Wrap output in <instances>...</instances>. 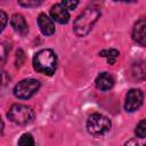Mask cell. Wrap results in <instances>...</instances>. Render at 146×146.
<instances>
[{
    "label": "cell",
    "mask_w": 146,
    "mask_h": 146,
    "mask_svg": "<svg viewBox=\"0 0 146 146\" xmlns=\"http://www.w3.org/2000/svg\"><path fill=\"white\" fill-rule=\"evenodd\" d=\"M102 13L98 8H87L84 9L73 22V31L78 36H86L94 27Z\"/></svg>",
    "instance_id": "cell-1"
},
{
    "label": "cell",
    "mask_w": 146,
    "mask_h": 146,
    "mask_svg": "<svg viewBox=\"0 0 146 146\" xmlns=\"http://www.w3.org/2000/svg\"><path fill=\"white\" fill-rule=\"evenodd\" d=\"M57 56L51 49H42L33 57V67L36 72L46 75H52L57 70Z\"/></svg>",
    "instance_id": "cell-2"
},
{
    "label": "cell",
    "mask_w": 146,
    "mask_h": 146,
    "mask_svg": "<svg viewBox=\"0 0 146 146\" xmlns=\"http://www.w3.org/2000/svg\"><path fill=\"white\" fill-rule=\"evenodd\" d=\"M7 116L9 121H11L15 124L26 125L34 120V111L30 106L23 104H14L9 108Z\"/></svg>",
    "instance_id": "cell-3"
},
{
    "label": "cell",
    "mask_w": 146,
    "mask_h": 146,
    "mask_svg": "<svg viewBox=\"0 0 146 146\" xmlns=\"http://www.w3.org/2000/svg\"><path fill=\"white\" fill-rule=\"evenodd\" d=\"M112 123L110 119L100 113L91 114L87 120V130L90 135L95 137H99L110 131Z\"/></svg>",
    "instance_id": "cell-4"
},
{
    "label": "cell",
    "mask_w": 146,
    "mask_h": 146,
    "mask_svg": "<svg viewBox=\"0 0 146 146\" xmlns=\"http://www.w3.org/2000/svg\"><path fill=\"white\" fill-rule=\"evenodd\" d=\"M40 88V82L35 79H25L19 81L14 88V95L19 99H29Z\"/></svg>",
    "instance_id": "cell-5"
},
{
    "label": "cell",
    "mask_w": 146,
    "mask_h": 146,
    "mask_svg": "<svg viewBox=\"0 0 146 146\" xmlns=\"http://www.w3.org/2000/svg\"><path fill=\"white\" fill-rule=\"evenodd\" d=\"M144 100L143 91L139 89H130L125 95V103L124 108L127 112H135L137 111Z\"/></svg>",
    "instance_id": "cell-6"
},
{
    "label": "cell",
    "mask_w": 146,
    "mask_h": 146,
    "mask_svg": "<svg viewBox=\"0 0 146 146\" xmlns=\"http://www.w3.org/2000/svg\"><path fill=\"white\" fill-rule=\"evenodd\" d=\"M132 39L140 46L146 44V22L144 18L136 22L132 30Z\"/></svg>",
    "instance_id": "cell-7"
},
{
    "label": "cell",
    "mask_w": 146,
    "mask_h": 146,
    "mask_svg": "<svg viewBox=\"0 0 146 146\" xmlns=\"http://www.w3.org/2000/svg\"><path fill=\"white\" fill-rule=\"evenodd\" d=\"M50 15H51V18L59 24H66L70 21L68 10L65 9L60 3H55L50 8Z\"/></svg>",
    "instance_id": "cell-8"
},
{
    "label": "cell",
    "mask_w": 146,
    "mask_h": 146,
    "mask_svg": "<svg viewBox=\"0 0 146 146\" xmlns=\"http://www.w3.org/2000/svg\"><path fill=\"white\" fill-rule=\"evenodd\" d=\"M38 25L42 34L44 35H51L55 33V24L51 18H49L46 14H40L38 16Z\"/></svg>",
    "instance_id": "cell-9"
},
{
    "label": "cell",
    "mask_w": 146,
    "mask_h": 146,
    "mask_svg": "<svg viewBox=\"0 0 146 146\" xmlns=\"http://www.w3.org/2000/svg\"><path fill=\"white\" fill-rule=\"evenodd\" d=\"M10 25L11 27L19 34L22 35H25L29 31V26H27V23L24 18L23 15L21 14H14L10 18Z\"/></svg>",
    "instance_id": "cell-10"
},
{
    "label": "cell",
    "mask_w": 146,
    "mask_h": 146,
    "mask_svg": "<svg viewBox=\"0 0 146 146\" xmlns=\"http://www.w3.org/2000/svg\"><path fill=\"white\" fill-rule=\"evenodd\" d=\"M95 84H96V87H97L99 90L106 91V90H110V89L114 86V79H113V76H112L110 73L103 72V73H100V74L96 78Z\"/></svg>",
    "instance_id": "cell-11"
},
{
    "label": "cell",
    "mask_w": 146,
    "mask_h": 146,
    "mask_svg": "<svg viewBox=\"0 0 146 146\" xmlns=\"http://www.w3.org/2000/svg\"><path fill=\"white\" fill-rule=\"evenodd\" d=\"M119 55H120V52L116 49H104V50H102L99 52V56L100 57H105L106 60H107V63L111 64V65L115 64Z\"/></svg>",
    "instance_id": "cell-12"
},
{
    "label": "cell",
    "mask_w": 146,
    "mask_h": 146,
    "mask_svg": "<svg viewBox=\"0 0 146 146\" xmlns=\"http://www.w3.org/2000/svg\"><path fill=\"white\" fill-rule=\"evenodd\" d=\"M18 146H34V138L31 133H23L18 139Z\"/></svg>",
    "instance_id": "cell-13"
},
{
    "label": "cell",
    "mask_w": 146,
    "mask_h": 146,
    "mask_svg": "<svg viewBox=\"0 0 146 146\" xmlns=\"http://www.w3.org/2000/svg\"><path fill=\"white\" fill-rule=\"evenodd\" d=\"M135 132H136V136H138L139 138H145V136H146V121H145V119H143L138 123Z\"/></svg>",
    "instance_id": "cell-14"
},
{
    "label": "cell",
    "mask_w": 146,
    "mask_h": 146,
    "mask_svg": "<svg viewBox=\"0 0 146 146\" xmlns=\"http://www.w3.org/2000/svg\"><path fill=\"white\" fill-rule=\"evenodd\" d=\"M9 49H10V47H9L7 43H5V42L0 43V62L6 60Z\"/></svg>",
    "instance_id": "cell-15"
},
{
    "label": "cell",
    "mask_w": 146,
    "mask_h": 146,
    "mask_svg": "<svg viewBox=\"0 0 146 146\" xmlns=\"http://www.w3.org/2000/svg\"><path fill=\"white\" fill-rule=\"evenodd\" d=\"M8 80H9L8 74L6 73V71L2 67H0V89H2L8 83Z\"/></svg>",
    "instance_id": "cell-16"
},
{
    "label": "cell",
    "mask_w": 146,
    "mask_h": 146,
    "mask_svg": "<svg viewBox=\"0 0 146 146\" xmlns=\"http://www.w3.org/2000/svg\"><path fill=\"white\" fill-rule=\"evenodd\" d=\"M7 22H8V16L5 11L0 10V33L3 31V29L6 27L7 25Z\"/></svg>",
    "instance_id": "cell-17"
},
{
    "label": "cell",
    "mask_w": 146,
    "mask_h": 146,
    "mask_svg": "<svg viewBox=\"0 0 146 146\" xmlns=\"http://www.w3.org/2000/svg\"><path fill=\"white\" fill-rule=\"evenodd\" d=\"M60 5L65 8V9H70V10H73L76 8V6L79 5V1H62Z\"/></svg>",
    "instance_id": "cell-18"
},
{
    "label": "cell",
    "mask_w": 146,
    "mask_h": 146,
    "mask_svg": "<svg viewBox=\"0 0 146 146\" xmlns=\"http://www.w3.org/2000/svg\"><path fill=\"white\" fill-rule=\"evenodd\" d=\"M24 59H25L24 51L22 49L17 50V52H16V66H22L24 63Z\"/></svg>",
    "instance_id": "cell-19"
},
{
    "label": "cell",
    "mask_w": 146,
    "mask_h": 146,
    "mask_svg": "<svg viewBox=\"0 0 146 146\" xmlns=\"http://www.w3.org/2000/svg\"><path fill=\"white\" fill-rule=\"evenodd\" d=\"M41 3V1H36V0H27V1H18L19 6L23 7H36Z\"/></svg>",
    "instance_id": "cell-20"
},
{
    "label": "cell",
    "mask_w": 146,
    "mask_h": 146,
    "mask_svg": "<svg viewBox=\"0 0 146 146\" xmlns=\"http://www.w3.org/2000/svg\"><path fill=\"white\" fill-rule=\"evenodd\" d=\"M124 146H139V145H138V143H137L136 139H130V140H128L124 144Z\"/></svg>",
    "instance_id": "cell-21"
},
{
    "label": "cell",
    "mask_w": 146,
    "mask_h": 146,
    "mask_svg": "<svg viewBox=\"0 0 146 146\" xmlns=\"http://www.w3.org/2000/svg\"><path fill=\"white\" fill-rule=\"evenodd\" d=\"M3 128H5V124H3V121H2V119L0 116V135L3 132Z\"/></svg>",
    "instance_id": "cell-22"
}]
</instances>
